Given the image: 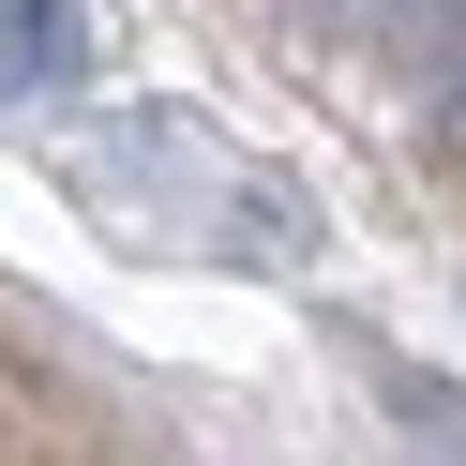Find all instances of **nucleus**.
Segmentation results:
<instances>
[{"label": "nucleus", "instance_id": "nucleus-1", "mask_svg": "<svg viewBox=\"0 0 466 466\" xmlns=\"http://www.w3.org/2000/svg\"><path fill=\"white\" fill-rule=\"evenodd\" d=\"M0 91H91V0H0Z\"/></svg>", "mask_w": 466, "mask_h": 466}]
</instances>
